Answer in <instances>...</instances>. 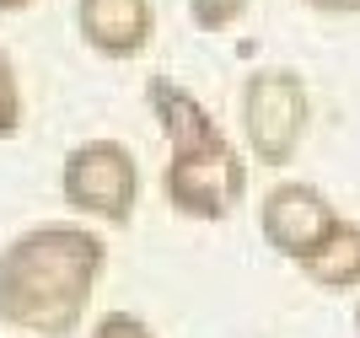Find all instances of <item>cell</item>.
Masks as SVG:
<instances>
[{
  "mask_svg": "<svg viewBox=\"0 0 360 338\" xmlns=\"http://www.w3.org/2000/svg\"><path fill=\"white\" fill-rule=\"evenodd\" d=\"M317 16H360V0H301Z\"/></svg>",
  "mask_w": 360,
  "mask_h": 338,
  "instance_id": "7c38bea8",
  "label": "cell"
},
{
  "mask_svg": "<svg viewBox=\"0 0 360 338\" xmlns=\"http://www.w3.org/2000/svg\"><path fill=\"white\" fill-rule=\"evenodd\" d=\"M301 280L317 285V290H333V295H360V221H339L323 242H317L307 258H301Z\"/></svg>",
  "mask_w": 360,
  "mask_h": 338,
  "instance_id": "ba28073f",
  "label": "cell"
},
{
  "mask_svg": "<svg viewBox=\"0 0 360 338\" xmlns=\"http://www.w3.org/2000/svg\"><path fill=\"white\" fill-rule=\"evenodd\" d=\"M162 199L183 221H205V226L231 221L242 209V199H248V150L226 129L199 140V145L167 150Z\"/></svg>",
  "mask_w": 360,
  "mask_h": 338,
  "instance_id": "3957f363",
  "label": "cell"
},
{
  "mask_svg": "<svg viewBox=\"0 0 360 338\" xmlns=\"http://www.w3.org/2000/svg\"><path fill=\"white\" fill-rule=\"evenodd\" d=\"M146 108H150V118H156V129H162L167 150H183V145H199V140L221 134L215 113L199 103L183 81H172V75H150L146 81Z\"/></svg>",
  "mask_w": 360,
  "mask_h": 338,
  "instance_id": "52a82bcc",
  "label": "cell"
},
{
  "mask_svg": "<svg viewBox=\"0 0 360 338\" xmlns=\"http://www.w3.org/2000/svg\"><path fill=\"white\" fill-rule=\"evenodd\" d=\"M32 0H0V16H16V11H27Z\"/></svg>",
  "mask_w": 360,
  "mask_h": 338,
  "instance_id": "4fadbf2b",
  "label": "cell"
},
{
  "mask_svg": "<svg viewBox=\"0 0 360 338\" xmlns=\"http://www.w3.org/2000/svg\"><path fill=\"white\" fill-rule=\"evenodd\" d=\"M86 338H156V327L146 317H135V311H103Z\"/></svg>",
  "mask_w": 360,
  "mask_h": 338,
  "instance_id": "8fae6325",
  "label": "cell"
},
{
  "mask_svg": "<svg viewBox=\"0 0 360 338\" xmlns=\"http://www.w3.org/2000/svg\"><path fill=\"white\" fill-rule=\"evenodd\" d=\"M312 124V91L290 65H264L237 86V129L242 150L258 167H290Z\"/></svg>",
  "mask_w": 360,
  "mask_h": 338,
  "instance_id": "7a4b0ae2",
  "label": "cell"
},
{
  "mask_svg": "<svg viewBox=\"0 0 360 338\" xmlns=\"http://www.w3.org/2000/svg\"><path fill=\"white\" fill-rule=\"evenodd\" d=\"M60 199L70 215H91L108 226H129L140 204V162L124 140H81L60 162Z\"/></svg>",
  "mask_w": 360,
  "mask_h": 338,
  "instance_id": "277c9868",
  "label": "cell"
},
{
  "mask_svg": "<svg viewBox=\"0 0 360 338\" xmlns=\"http://www.w3.org/2000/svg\"><path fill=\"white\" fill-rule=\"evenodd\" d=\"M108 242L75 221H44L0 247V323L22 338H70L91 311Z\"/></svg>",
  "mask_w": 360,
  "mask_h": 338,
  "instance_id": "6da1fadb",
  "label": "cell"
},
{
  "mask_svg": "<svg viewBox=\"0 0 360 338\" xmlns=\"http://www.w3.org/2000/svg\"><path fill=\"white\" fill-rule=\"evenodd\" d=\"M339 221H345V215L333 209V199L317 188V183H307V177H280V183L258 199V231H264V242H269L285 264H301Z\"/></svg>",
  "mask_w": 360,
  "mask_h": 338,
  "instance_id": "5b68a950",
  "label": "cell"
},
{
  "mask_svg": "<svg viewBox=\"0 0 360 338\" xmlns=\"http://www.w3.org/2000/svg\"><path fill=\"white\" fill-rule=\"evenodd\" d=\"M16 134H22V81L11 54L0 48V140H16Z\"/></svg>",
  "mask_w": 360,
  "mask_h": 338,
  "instance_id": "30bf717a",
  "label": "cell"
},
{
  "mask_svg": "<svg viewBox=\"0 0 360 338\" xmlns=\"http://www.w3.org/2000/svg\"><path fill=\"white\" fill-rule=\"evenodd\" d=\"M75 32L97 59H140L156 38V6L150 0H75Z\"/></svg>",
  "mask_w": 360,
  "mask_h": 338,
  "instance_id": "8992f818",
  "label": "cell"
},
{
  "mask_svg": "<svg viewBox=\"0 0 360 338\" xmlns=\"http://www.w3.org/2000/svg\"><path fill=\"white\" fill-rule=\"evenodd\" d=\"M355 333H360V301H355Z\"/></svg>",
  "mask_w": 360,
  "mask_h": 338,
  "instance_id": "5bb4252c",
  "label": "cell"
},
{
  "mask_svg": "<svg viewBox=\"0 0 360 338\" xmlns=\"http://www.w3.org/2000/svg\"><path fill=\"white\" fill-rule=\"evenodd\" d=\"M248 11H253V0H188V22L199 32H231Z\"/></svg>",
  "mask_w": 360,
  "mask_h": 338,
  "instance_id": "9c48e42d",
  "label": "cell"
}]
</instances>
